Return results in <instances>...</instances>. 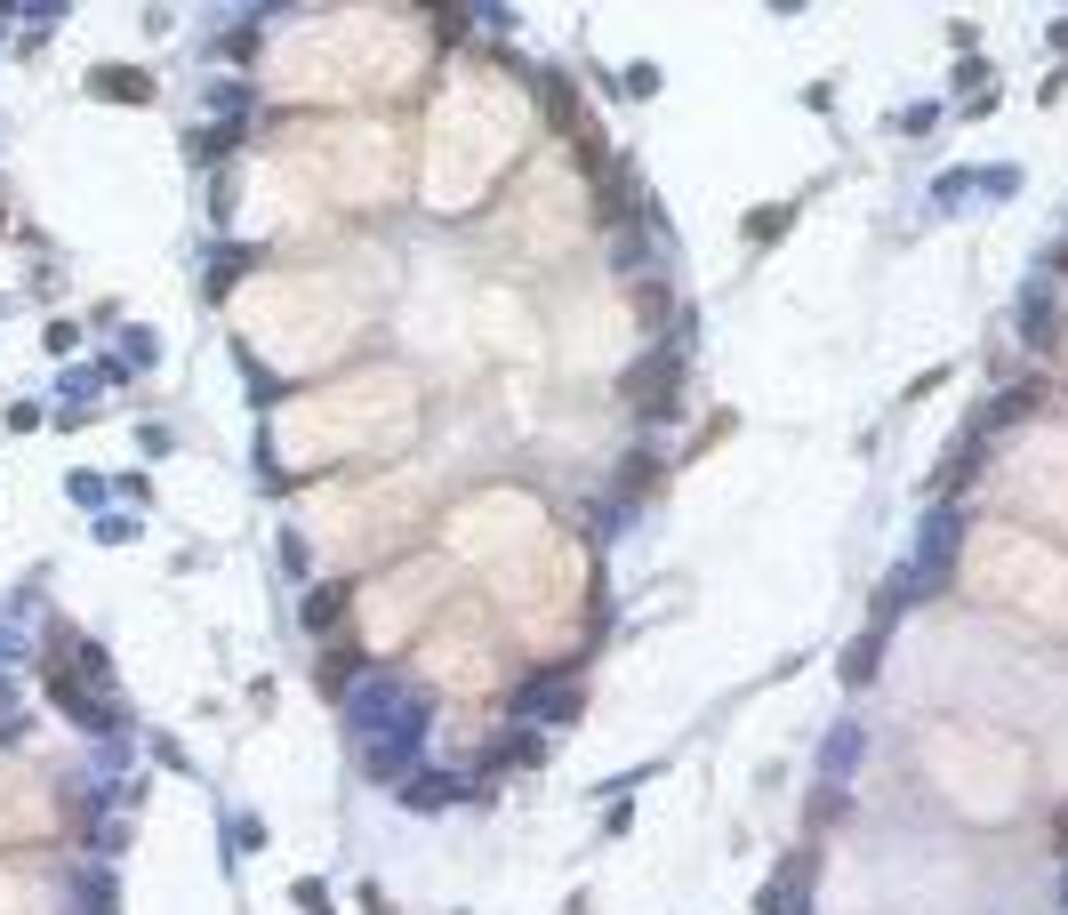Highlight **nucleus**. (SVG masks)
I'll list each match as a JSON object with an SVG mask.
<instances>
[{
    "instance_id": "f257e3e1",
    "label": "nucleus",
    "mask_w": 1068,
    "mask_h": 915,
    "mask_svg": "<svg viewBox=\"0 0 1068 915\" xmlns=\"http://www.w3.org/2000/svg\"><path fill=\"white\" fill-rule=\"evenodd\" d=\"M89 89H97V97H113V105H145V97H153V81H137L129 65H105V73H89Z\"/></svg>"
},
{
    "instance_id": "f03ea898",
    "label": "nucleus",
    "mask_w": 1068,
    "mask_h": 915,
    "mask_svg": "<svg viewBox=\"0 0 1068 915\" xmlns=\"http://www.w3.org/2000/svg\"><path fill=\"white\" fill-rule=\"evenodd\" d=\"M338 602H346V594H338V586H322V594L306 602V627H330V619H338Z\"/></svg>"
}]
</instances>
